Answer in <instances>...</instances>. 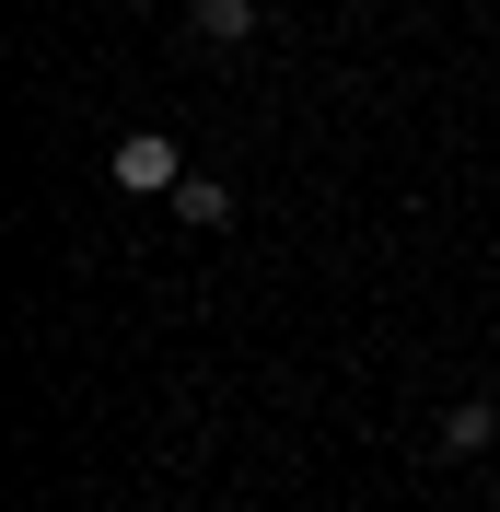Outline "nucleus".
<instances>
[{
    "mask_svg": "<svg viewBox=\"0 0 500 512\" xmlns=\"http://www.w3.org/2000/svg\"><path fill=\"white\" fill-rule=\"evenodd\" d=\"M105 175H117L128 198H175V187H187V163H175V140H163V128H128Z\"/></svg>",
    "mask_w": 500,
    "mask_h": 512,
    "instance_id": "nucleus-1",
    "label": "nucleus"
},
{
    "mask_svg": "<svg viewBox=\"0 0 500 512\" xmlns=\"http://www.w3.org/2000/svg\"><path fill=\"white\" fill-rule=\"evenodd\" d=\"M175 222H187V233H221V222H233V187H221V175H187V187H175Z\"/></svg>",
    "mask_w": 500,
    "mask_h": 512,
    "instance_id": "nucleus-2",
    "label": "nucleus"
},
{
    "mask_svg": "<svg viewBox=\"0 0 500 512\" xmlns=\"http://www.w3.org/2000/svg\"><path fill=\"white\" fill-rule=\"evenodd\" d=\"M489 431H500V408H489V396H466V408H442V454H477Z\"/></svg>",
    "mask_w": 500,
    "mask_h": 512,
    "instance_id": "nucleus-3",
    "label": "nucleus"
},
{
    "mask_svg": "<svg viewBox=\"0 0 500 512\" xmlns=\"http://www.w3.org/2000/svg\"><path fill=\"white\" fill-rule=\"evenodd\" d=\"M187 12H198L210 47H245V24H256V0H187Z\"/></svg>",
    "mask_w": 500,
    "mask_h": 512,
    "instance_id": "nucleus-4",
    "label": "nucleus"
},
{
    "mask_svg": "<svg viewBox=\"0 0 500 512\" xmlns=\"http://www.w3.org/2000/svg\"><path fill=\"white\" fill-rule=\"evenodd\" d=\"M489 512H500V478H489Z\"/></svg>",
    "mask_w": 500,
    "mask_h": 512,
    "instance_id": "nucleus-5",
    "label": "nucleus"
},
{
    "mask_svg": "<svg viewBox=\"0 0 500 512\" xmlns=\"http://www.w3.org/2000/svg\"><path fill=\"white\" fill-rule=\"evenodd\" d=\"M140 12H163V0H140Z\"/></svg>",
    "mask_w": 500,
    "mask_h": 512,
    "instance_id": "nucleus-6",
    "label": "nucleus"
}]
</instances>
